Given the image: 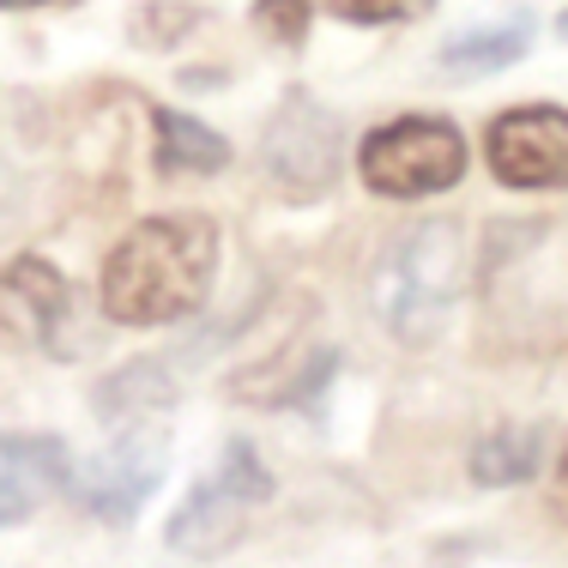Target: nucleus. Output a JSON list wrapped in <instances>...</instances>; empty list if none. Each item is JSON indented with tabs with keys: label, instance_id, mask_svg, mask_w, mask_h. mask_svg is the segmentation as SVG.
<instances>
[{
	"label": "nucleus",
	"instance_id": "nucleus-8",
	"mask_svg": "<svg viewBox=\"0 0 568 568\" xmlns=\"http://www.w3.org/2000/svg\"><path fill=\"white\" fill-rule=\"evenodd\" d=\"M67 484V448L61 436L37 429H0V532L31 520Z\"/></svg>",
	"mask_w": 568,
	"mask_h": 568
},
{
	"label": "nucleus",
	"instance_id": "nucleus-2",
	"mask_svg": "<svg viewBox=\"0 0 568 568\" xmlns=\"http://www.w3.org/2000/svg\"><path fill=\"white\" fill-rule=\"evenodd\" d=\"M466 224L459 219H429L412 224L387 242L375 261V315L399 345H429L448 327L459 284H466Z\"/></svg>",
	"mask_w": 568,
	"mask_h": 568
},
{
	"label": "nucleus",
	"instance_id": "nucleus-11",
	"mask_svg": "<svg viewBox=\"0 0 568 568\" xmlns=\"http://www.w3.org/2000/svg\"><path fill=\"white\" fill-rule=\"evenodd\" d=\"M532 49V24L526 19H503V24H484V31H459L442 43V73L459 79H484V73H503Z\"/></svg>",
	"mask_w": 568,
	"mask_h": 568
},
{
	"label": "nucleus",
	"instance_id": "nucleus-10",
	"mask_svg": "<svg viewBox=\"0 0 568 568\" xmlns=\"http://www.w3.org/2000/svg\"><path fill=\"white\" fill-rule=\"evenodd\" d=\"M152 133H158V170L164 175H219L230 164V140L200 115L152 110Z\"/></svg>",
	"mask_w": 568,
	"mask_h": 568
},
{
	"label": "nucleus",
	"instance_id": "nucleus-5",
	"mask_svg": "<svg viewBox=\"0 0 568 568\" xmlns=\"http://www.w3.org/2000/svg\"><path fill=\"white\" fill-rule=\"evenodd\" d=\"M164 459H170V448L152 424H128V429H115L110 448L79 466V478L67 490H73V503L85 514H98L110 526H128L145 508V496L164 484Z\"/></svg>",
	"mask_w": 568,
	"mask_h": 568
},
{
	"label": "nucleus",
	"instance_id": "nucleus-19",
	"mask_svg": "<svg viewBox=\"0 0 568 568\" xmlns=\"http://www.w3.org/2000/svg\"><path fill=\"white\" fill-rule=\"evenodd\" d=\"M557 37H562V43H568V12H557Z\"/></svg>",
	"mask_w": 568,
	"mask_h": 568
},
{
	"label": "nucleus",
	"instance_id": "nucleus-1",
	"mask_svg": "<svg viewBox=\"0 0 568 568\" xmlns=\"http://www.w3.org/2000/svg\"><path fill=\"white\" fill-rule=\"evenodd\" d=\"M212 278H219V224L200 212H158L110 248L98 308L115 327H170L206 303Z\"/></svg>",
	"mask_w": 568,
	"mask_h": 568
},
{
	"label": "nucleus",
	"instance_id": "nucleus-14",
	"mask_svg": "<svg viewBox=\"0 0 568 568\" xmlns=\"http://www.w3.org/2000/svg\"><path fill=\"white\" fill-rule=\"evenodd\" d=\"M212 478L224 484L230 496H236V503H266V496H273V471H266V459L254 454V442H224V454H219V471H212Z\"/></svg>",
	"mask_w": 568,
	"mask_h": 568
},
{
	"label": "nucleus",
	"instance_id": "nucleus-4",
	"mask_svg": "<svg viewBox=\"0 0 568 568\" xmlns=\"http://www.w3.org/2000/svg\"><path fill=\"white\" fill-rule=\"evenodd\" d=\"M266 175L296 200H315L339 182V115L321 110L308 91H291V98L273 110L261 140Z\"/></svg>",
	"mask_w": 568,
	"mask_h": 568
},
{
	"label": "nucleus",
	"instance_id": "nucleus-17",
	"mask_svg": "<svg viewBox=\"0 0 568 568\" xmlns=\"http://www.w3.org/2000/svg\"><path fill=\"white\" fill-rule=\"evenodd\" d=\"M550 503H557V514L568 520V442H562V459H557V484H550Z\"/></svg>",
	"mask_w": 568,
	"mask_h": 568
},
{
	"label": "nucleus",
	"instance_id": "nucleus-16",
	"mask_svg": "<svg viewBox=\"0 0 568 568\" xmlns=\"http://www.w3.org/2000/svg\"><path fill=\"white\" fill-rule=\"evenodd\" d=\"M308 12H315V0H254V24L278 43H303Z\"/></svg>",
	"mask_w": 568,
	"mask_h": 568
},
{
	"label": "nucleus",
	"instance_id": "nucleus-9",
	"mask_svg": "<svg viewBox=\"0 0 568 568\" xmlns=\"http://www.w3.org/2000/svg\"><path fill=\"white\" fill-rule=\"evenodd\" d=\"M242 514H248V503H236L219 478H200L187 490V503L170 514L164 545L182 550V557H219V550H230L242 538Z\"/></svg>",
	"mask_w": 568,
	"mask_h": 568
},
{
	"label": "nucleus",
	"instance_id": "nucleus-12",
	"mask_svg": "<svg viewBox=\"0 0 568 568\" xmlns=\"http://www.w3.org/2000/svg\"><path fill=\"white\" fill-rule=\"evenodd\" d=\"M170 399H175V382L164 363H128L98 387V417L110 429H128V424H145L152 412H164Z\"/></svg>",
	"mask_w": 568,
	"mask_h": 568
},
{
	"label": "nucleus",
	"instance_id": "nucleus-15",
	"mask_svg": "<svg viewBox=\"0 0 568 568\" xmlns=\"http://www.w3.org/2000/svg\"><path fill=\"white\" fill-rule=\"evenodd\" d=\"M315 7H327L345 24H405L417 12H429L436 0H315Z\"/></svg>",
	"mask_w": 568,
	"mask_h": 568
},
{
	"label": "nucleus",
	"instance_id": "nucleus-3",
	"mask_svg": "<svg viewBox=\"0 0 568 568\" xmlns=\"http://www.w3.org/2000/svg\"><path fill=\"white\" fill-rule=\"evenodd\" d=\"M466 164H471L466 133L448 115H399L357 145V175L382 200L448 194L459 175H466Z\"/></svg>",
	"mask_w": 568,
	"mask_h": 568
},
{
	"label": "nucleus",
	"instance_id": "nucleus-18",
	"mask_svg": "<svg viewBox=\"0 0 568 568\" xmlns=\"http://www.w3.org/2000/svg\"><path fill=\"white\" fill-rule=\"evenodd\" d=\"M31 7H73V0H0V12H31Z\"/></svg>",
	"mask_w": 568,
	"mask_h": 568
},
{
	"label": "nucleus",
	"instance_id": "nucleus-7",
	"mask_svg": "<svg viewBox=\"0 0 568 568\" xmlns=\"http://www.w3.org/2000/svg\"><path fill=\"white\" fill-rule=\"evenodd\" d=\"M0 327L37 351H61L67 357L73 284L61 278V266H49L43 254H19L12 266H0Z\"/></svg>",
	"mask_w": 568,
	"mask_h": 568
},
{
	"label": "nucleus",
	"instance_id": "nucleus-6",
	"mask_svg": "<svg viewBox=\"0 0 568 568\" xmlns=\"http://www.w3.org/2000/svg\"><path fill=\"white\" fill-rule=\"evenodd\" d=\"M484 164L503 187H568V110L520 103L484 128Z\"/></svg>",
	"mask_w": 568,
	"mask_h": 568
},
{
	"label": "nucleus",
	"instance_id": "nucleus-13",
	"mask_svg": "<svg viewBox=\"0 0 568 568\" xmlns=\"http://www.w3.org/2000/svg\"><path fill=\"white\" fill-rule=\"evenodd\" d=\"M538 459H545V436L538 429H490V436H478V448H471L466 471L471 484H484V490H514V484H526L538 471Z\"/></svg>",
	"mask_w": 568,
	"mask_h": 568
}]
</instances>
